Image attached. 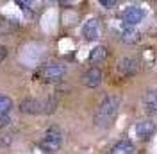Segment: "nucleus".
<instances>
[{"label": "nucleus", "mask_w": 157, "mask_h": 154, "mask_svg": "<svg viewBox=\"0 0 157 154\" xmlns=\"http://www.w3.org/2000/svg\"><path fill=\"white\" fill-rule=\"evenodd\" d=\"M121 39L125 43H134V41H137V30L134 27H127V29L123 30V34H121Z\"/></svg>", "instance_id": "14"}, {"label": "nucleus", "mask_w": 157, "mask_h": 154, "mask_svg": "<svg viewBox=\"0 0 157 154\" xmlns=\"http://www.w3.org/2000/svg\"><path fill=\"white\" fill-rule=\"evenodd\" d=\"M82 34H84V38L86 39H97L100 36V22L98 20H89L84 23V29H82Z\"/></svg>", "instance_id": "8"}, {"label": "nucleus", "mask_w": 157, "mask_h": 154, "mask_svg": "<svg viewBox=\"0 0 157 154\" xmlns=\"http://www.w3.org/2000/svg\"><path fill=\"white\" fill-rule=\"evenodd\" d=\"M20 109H21V113L36 115V113H39V111H43V104H41L39 100H36V99H25V100H21Z\"/></svg>", "instance_id": "10"}, {"label": "nucleus", "mask_w": 157, "mask_h": 154, "mask_svg": "<svg viewBox=\"0 0 157 154\" xmlns=\"http://www.w3.org/2000/svg\"><path fill=\"white\" fill-rule=\"evenodd\" d=\"M61 140H63L61 138V131L57 127H50L48 131L45 133V138L39 142V147L43 151H47V152H56L61 147Z\"/></svg>", "instance_id": "2"}, {"label": "nucleus", "mask_w": 157, "mask_h": 154, "mask_svg": "<svg viewBox=\"0 0 157 154\" xmlns=\"http://www.w3.org/2000/svg\"><path fill=\"white\" fill-rule=\"evenodd\" d=\"M143 18H145V11L141 9V7H137V6H130V7H127L125 13H123V22L127 23L128 27L137 25Z\"/></svg>", "instance_id": "4"}, {"label": "nucleus", "mask_w": 157, "mask_h": 154, "mask_svg": "<svg viewBox=\"0 0 157 154\" xmlns=\"http://www.w3.org/2000/svg\"><path fill=\"white\" fill-rule=\"evenodd\" d=\"M118 74L121 77H132L137 74V61L132 58H123L118 63Z\"/></svg>", "instance_id": "5"}, {"label": "nucleus", "mask_w": 157, "mask_h": 154, "mask_svg": "<svg viewBox=\"0 0 157 154\" xmlns=\"http://www.w3.org/2000/svg\"><path fill=\"white\" fill-rule=\"evenodd\" d=\"M100 6H104V7L111 9V7H114V6H116V0H100Z\"/></svg>", "instance_id": "15"}, {"label": "nucleus", "mask_w": 157, "mask_h": 154, "mask_svg": "<svg viewBox=\"0 0 157 154\" xmlns=\"http://www.w3.org/2000/svg\"><path fill=\"white\" fill-rule=\"evenodd\" d=\"M143 106L148 113H157V90H147L143 95Z\"/></svg>", "instance_id": "9"}, {"label": "nucleus", "mask_w": 157, "mask_h": 154, "mask_svg": "<svg viewBox=\"0 0 157 154\" xmlns=\"http://www.w3.org/2000/svg\"><path fill=\"white\" fill-rule=\"evenodd\" d=\"M107 56V50L105 47H95L91 50V54H89V59L93 61V63H100V61H104Z\"/></svg>", "instance_id": "13"}, {"label": "nucleus", "mask_w": 157, "mask_h": 154, "mask_svg": "<svg viewBox=\"0 0 157 154\" xmlns=\"http://www.w3.org/2000/svg\"><path fill=\"white\" fill-rule=\"evenodd\" d=\"M11 107H13V100H11V97L2 95V93H0V118L7 116V113L11 111Z\"/></svg>", "instance_id": "12"}, {"label": "nucleus", "mask_w": 157, "mask_h": 154, "mask_svg": "<svg viewBox=\"0 0 157 154\" xmlns=\"http://www.w3.org/2000/svg\"><path fill=\"white\" fill-rule=\"evenodd\" d=\"M154 133H155V124H154V122H150V120H141V122L136 124V135L139 136V138L148 140V138L154 136Z\"/></svg>", "instance_id": "7"}, {"label": "nucleus", "mask_w": 157, "mask_h": 154, "mask_svg": "<svg viewBox=\"0 0 157 154\" xmlns=\"http://www.w3.org/2000/svg\"><path fill=\"white\" fill-rule=\"evenodd\" d=\"M111 154H134V145L128 140H121L111 149Z\"/></svg>", "instance_id": "11"}, {"label": "nucleus", "mask_w": 157, "mask_h": 154, "mask_svg": "<svg viewBox=\"0 0 157 154\" xmlns=\"http://www.w3.org/2000/svg\"><path fill=\"white\" fill-rule=\"evenodd\" d=\"M6 56H7V48L4 47V45H0V61H4Z\"/></svg>", "instance_id": "16"}, {"label": "nucleus", "mask_w": 157, "mask_h": 154, "mask_svg": "<svg viewBox=\"0 0 157 154\" xmlns=\"http://www.w3.org/2000/svg\"><path fill=\"white\" fill-rule=\"evenodd\" d=\"M82 83L86 84L88 88H97L100 83H102V70L97 67L89 68L88 72L82 75Z\"/></svg>", "instance_id": "6"}, {"label": "nucleus", "mask_w": 157, "mask_h": 154, "mask_svg": "<svg viewBox=\"0 0 157 154\" xmlns=\"http://www.w3.org/2000/svg\"><path fill=\"white\" fill-rule=\"evenodd\" d=\"M7 122H9V115H7V116H4V118H0V125H6Z\"/></svg>", "instance_id": "17"}, {"label": "nucleus", "mask_w": 157, "mask_h": 154, "mask_svg": "<svg viewBox=\"0 0 157 154\" xmlns=\"http://www.w3.org/2000/svg\"><path fill=\"white\" fill-rule=\"evenodd\" d=\"M66 74V67L64 65H47L39 70V77L47 83H56L61 81L63 75Z\"/></svg>", "instance_id": "3"}, {"label": "nucleus", "mask_w": 157, "mask_h": 154, "mask_svg": "<svg viewBox=\"0 0 157 154\" xmlns=\"http://www.w3.org/2000/svg\"><path fill=\"white\" fill-rule=\"evenodd\" d=\"M118 107H120V97L118 95H107L98 106L95 113V124L97 125H107L111 120L116 116Z\"/></svg>", "instance_id": "1"}]
</instances>
